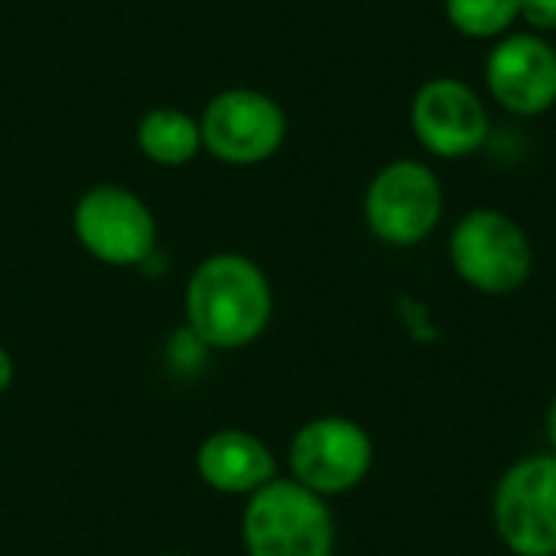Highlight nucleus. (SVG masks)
<instances>
[{
    "label": "nucleus",
    "mask_w": 556,
    "mask_h": 556,
    "mask_svg": "<svg viewBox=\"0 0 556 556\" xmlns=\"http://www.w3.org/2000/svg\"><path fill=\"white\" fill-rule=\"evenodd\" d=\"M443 215V189L437 176L414 160L384 166L365 195V218L375 238L394 248L424 241Z\"/></svg>",
    "instance_id": "obj_6"
},
{
    "label": "nucleus",
    "mask_w": 556,
    "mask_h": 556,
    "mask_svg": "<svg viewBox=\"0 0 556 556\" xmlns=\"http://www.w3.org/2000/svg\"><path fill=\"white\" fill-rule=\"evenodd\" d=\"M199 127L202 147H208L212 156L248 166L277 153L287 134V117L274 98L251 88H231L208 101Z\"/></svg>",
    "instance_id": "obj_8"
},
{
    "label": "nucleus",
    "mask_w": 556,
    "mask_h": 556,
    "mask_svg": "<svg viewBox=\"0 0 556 556\" xmlns=\"http://www.w3.org/2000/svg\"><path fill=\"white\" fill-rule=\"evenodd\" d=\"M450 23L476 39L505 33L521 16V0H446Z\"/></svg>",
    "instance_id": "obj_13"
},
{
    "label": "nucleus",
    "mask_w": 556,
    "mask_h": 556,
    "mask_svg": "<svg viewBox=\"0 0 556 556\" xmlns=\"http://www.w3.org/2000/svg\"><path fill=\"white\" fill-rule=\"evenodd\" d=\"M489 88L515 114L547 111L556 101V52L541 36H508L489 55Z\"/></svg>",
    "instance_id": "obj_10"
},
{
    "label": "nucleus",
    "mask_w": 556,
    "mask_h": 556,
    "mask_svg": "<svg viewBox=\"0 0 556 556\" xmlns=\"http://www.w3.org/2000/svg\"><path fill=\"white\" fill-rule=\"evenodd\" d=\"M199 479L222 495H254L277 479V459L264 440L244 430H218L195 453Z\"/></svg>",
    "instance_id": "obj_11"
},
{
    "label": "nucleus",
    "mask_w": 556,
    "mask_h": 556,
    "mask_svg": "<svg viewBox=\"0 0 556 556\" xmlns=\"http://www.w3.org/2000/svg\"><path fill=\"white\" fill-rule=\"evenodd\" d=\"M521 16L534 29H556V0H521Z\"/></svg>",
    "instance_id": "obj_14"
},
{
    "label": "nucleus",
    "mask_w": 556,
    "mask_h": 556,
    "mask_svg": "<svg viewBox=\"0 0 556 556\" xmlns=\"http://www.w3.org/2000/svg\"><path fill=\"white\" fill-rule=\"evenodd\" d=\"M186 316L202 345L244 349L264 336L274 316V293L254 261L241 254H215L189 277Z\"/></svg>",
    "instance_id": "obj_1"
},
{
    "label": "nucleus",
    "mask_w": 556,
    "mask_h": 556,
    "mask_svg": "<svg viewBox=\"0 0 556 556\" xmlns=\"http://www.w3.org/2000/svg\"><path fill=\"white\" fill-rule=\"evenodd\" d=\"M547 437H551V446H554L556 456V397L554 404H551V410H547Z\"/></svg>",
    "instance_id": "obj_16"
},
{
    "label": "nucleus",
    "mask_w": 556,
    "mask_h": 556,
    "mask_svg": "<svg viewBox=\"0 0 556 556\" xmlns=\"http://www.w3.org/2000/svg\"><path fill=\"white\" fill-rule=\"evenodd\" d=\"M75 235L88 254L104 264H143L156 248L150 208L121 186H94L75 205Z\"/></svg>",
    "instance_id": "obj_7"
},
{
    "label": "nucleus",
    "mask_w": 556,
    "mask_h": 556,
    "mask_svg": "<svg viewBox=\"0 0 556 556\" xmlns=\"http://www.w3.org/2000/svg\"><path fill=\"white\" fill-rule=\"evenodd\" d=\"M173 556H179V554H173Z\"/></svg>",
    "instance_id": "obj_17"
},
{
    "label": "nucleus",
    "mask_w": 556,
    "mask_h": 556,
    "mask_svg": "<svg viewBox=\"0 0 556 556\" xmlns=\"http://www.w3.org/2000/svg\"><path fill=\"white\" fill-rule=\"evenodd\" d=\"M137 143H140V150L153 163L182 166V163H189L199 153V147H202V127L189 114H182L176 108H156V111H150L140 121Z\"/></svg>",
    "instance_id": "obj_12"
},
{
    "label": "nucleus",
    "mask_w": 556,
    "mask_h": 556,
    "mask_svg": "<svg viewBox=\"0 0 556 556\" xmlns=\"http://www.w3.org/2000/svg\"><path fill=\"white\" fill-rule=\"evenodd\" d=\"M13 375H16L13 358H10V352H7V349H0V394L13 384Z\"/></svg>",
    "instance_id": "obj_15"
},
{
    "label": "nucleus",
    "mask_w": 556,
    "mask_h": 556,
    "mask_svg": "<svg viewBox=\"0 0 556 556\" xmlns=\"http://www.w3.org/2000/svg\"><path fill=\"white\" fill-rule=\"evenodd\" d=\"M375 463L371 437L349 417H316L290 443V472L303 489L329 498L365 482Z\"/></svg>",
    "instance_id": "obj_5"
},
{
    "label": "nucleus",
    "mask_w": 556,
    "mask_h": 556,
    "mask_svg": "<svg viewBox=\"0 0 556 556\" xmlns=\"http://www.w3.org/2000/svg\"><path fill=\"white\" fill-rule=\"evenodd\" d=\"M417 140L437 156H466L482 147L489 114L479 94L456 78H433L414 98Z\"/></svg>",
    "instance_id": "obj_9"
},
{
    "label": "nucleus",
    "mask_w": 556,
    "mask_h": 556,
    "mask_svg": "<svg viewBox=\"0 0 556 556\" xmlns=\"http://www.w3.org/2000/svg\"><path fill=\"white\" fill-rule=\"evenodd\" d=\"M450 257L469 287L492 296L521 290L534 270V251L525 228L495 208H476L456 225Z\"/></svg>",
    "instance_id": "obj_3"
},
{
    "label": "nucleus",
    "mask_w": 556,
    "mask_h": 556,
    "mask_svg": "<svg viewBox=\"0 0 556 556\" xmlns=\"http://www.w3.org/2000/svg\"><path fill=\"white\" fill-rule=\"evenodd\" d=\"M502 544L515 556H556V456H528L515 463L492 502Z\"/></svg>",
    "instance_id": "obj_4"
},
{
    "label": "nucleus",
    "mask_w": 556,
    "mask_h": 556,
    "mask_svg": "<svg viewBox=\"0 0 556 556\" xmlns=\"http://www.w3.org/2000/svg\"><path fill=\"white\" fill-rule=\"evenodd\" d=\"M241 538L248 556H332L336 518L323 495L293 479H274L248 495Z\"/></svg>",
    "instance_id": "obj_2"
}]
</instances>
